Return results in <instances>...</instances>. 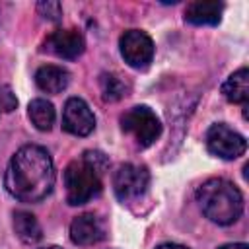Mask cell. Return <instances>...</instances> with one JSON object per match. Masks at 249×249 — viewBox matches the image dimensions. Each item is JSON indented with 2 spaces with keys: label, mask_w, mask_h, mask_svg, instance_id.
Segmentation results:
<instances>
[{
  "label": "cell",
  "mask_w": 249,
  "mask_h": 249,
  "mask_svg": "<svg viewBox=\"0 0 249 249\" xmlns=\"http://www.w3.org/2000/svg\"><path fill=\"white\" fill-rule=\"evenodd\" d=\"M54 163L43 146H21L10 160L4 185L6 191L21 202H39L54 187Z\"/></svg>",
  "instance_id": "6da1fadb"
},
{
  "label": "cell",
  "mask_w": 249,
  "mask_h": 249,
  "mask_svg": "<svg viewBox=\"0 0 249 249\" xmlns=\"http://www.w3.org/2000/svg\"><path fill=\"white\" fill-rule=\"evenodd\" d=\"M196 202L202 214L218 224L230 226L239 220L243 212V195L228 179H208L196 189Z\"/></svg>",
  "instance_id": "7a4b0ae2"
},
{
  "label": "cell",
  "mask_w": 249,
  "mask_h": 249,
  "mask_svg": "<svg viewBox=\"0 0 249 249\" xmlns=\"http://www.w3.org/2000/svg\"><path fill=\"white\" fill-rule=\"evenodd\" d=\"M101 173L82 156L66 165L64 169V187H66V202L72 206L86 204L93 196L101 193Z\"/></svg>",
  "instance_id": "3957f363"
},
{
  "label": "cell",
  "mask_w": 249,
  "mask_h": 249,
  "mask_svg": "<svg viewBox=\"0 0 249 249\" xmlns=\"http://www.w3.org/2000/svg\"><path fill=\"white\" fill-rule=\"evenodd\" d=\"M121 126L140 146H150L161 134V123L156 113L146 105H136L121 117Z\"/></svg>",
  "instance_id": "277c9868"
},
{
  "label": "cell",
  "mask_w": 249,
  "mask_h": 249,
  "mask_svg": "<svg viewBox=\"0 0 249 249\" xmlns=\"http://www.w3.org/2000/svg\"><path fill=\"white\" fill-rule=\"evenodd\" d=\"M206 148L222 160H235L245 154L247 140L224 123H216L206 132Z\"/></svg>",
  "instance_id": "5b68a950"
},
{
  "label": "cell",
  "mask_w": 249,
  "mask_h": 249,
  "mask_svg": "<svg viewBox=\"0 0 249 249\" xmlns=\"http://www.w3.org/2000/svg\"><path fill=\"white\" fill-rule=\"evenodd\" d=\"M148 183H150V173L144 165L124 163L113 175L115 195L123 202H128V200H134V198L142 196L148 189Z\"/></svg>",
  "instance_id": "8992f818"
},
{
  "label": "cell",
  "mask_w": 249,
  "mask_h": 249,
  "mask_svg": "<svg viewBox=\"0 0 249 249\" xmlns=\"http://www.w3.org/2000/svg\"><path fill=\"white\" fill-rule=\"evenodd\" d=\"M121 54L132 68H146L154 58V43L148 33L140 29H128L119 39Z\"/></svg>",
  "instance_id": "52a82bcc"
},
{
  "label": "cell",
  "mask_w": 249,
  "mask_h": 249,
  "mask_svg": "<svg viewBox=\"0 0 249 249\" xmlns=\"http://www.w3.org/2000/svg\"><path fill=\"white\" fill-rule=\"evenodd\" d=\"M62 128L74 136H88L95 128V117L89 105L80 97H70L62 111Z\"/></svg>",
  "instance_id": "ba28073f"
},
{
  "label": "cell",
  "mask_w": 249,
  "mask_h": 249,
  "mask_svg": "<svg viewBox=\"0 0 249 249\" xmlns=\"http://www.w3.org/2000/svg\"><path fill=\"white\" fill-rule=\"evenodd\" d=\"M86 41L78 29H56L45 39V51L60 58H78L84 53Z\"/></svg>",
  "instance_id": "9c48e42d"
},
{
  "label": "cell",
  "mask_w": 249,
  "mask_h": 249,
  "mask_svg": "<svg viewBox=\"0 0 249 249\" xmlns=\"http://www.w3.org/2000/svg\"><path fill=\"white\" fill-rule=\"evenodd\" d=\"M105 237V224L95 214H80L70 224V239L76 245H93Z\"/></svg>",
  "instance_id": "30bf717a"
},
{
  "label": "cell",
  "mask_w": 249,
  "mask_h": 249,
  "mask_svg": "<svg viewBox=\"0 0 249 249\" xmlns=\"http://www.w3.org/2000/svg\"><path fill=\"white\" fill-rule=\"evenodd\" d=\"M224 4L216 0H196L187 6L185 19L193 25H216L222 18Z\"/></svg>",
  "instance_id": "8fae6325"
},
{
  "label": "cell",
  "mask_w": 249,
  "mask_h": 249,
  "mask_svg": "<svg viewBox=\"0 0 249 249\" xmlns=\"http://www.w3.org/2000/svg\"><path fill=\"white\" fill-rule=\"evenodd\" d=\"M68 82H70V74L62 66L47 64L35 72V84L45 93H60L66 89Z\"/></svg>",
  "instance_id": "7c38bea8"
},
{
  "label": "cell",
  "mask_w": 249,
  "mask_h": 249,
  "mask_svg": "<svg viewBox=\"0 0 249 249\" xmlns=\"http://www.w3.org/2000/svg\"><path fill=\"white\" fill-rule=\"evenodd\" d=\"M222 93L230 103H247L249 99V70L239 68L224 84Z\"/></svg>",
  "instance_id": "4fadbf2b"
},
{
  "label": "cell",
  "mask_w": 249,
  "mask_h": 249,
  "mask_svg": "<svg viewBox=\"0 0 249 249\" xmlns=\"http://www.w3.org/2000/svg\"><path fill=\"white\" fill-rule=\"evenodd\" d=\"M14 230H16V235L23 243H37L43 237V230L37 218L25 210H19L14 214Z\"/></svg>",
  "instance_id": "5bb4252c"
},
{
  "label": "cell",
  "mask_w": 249,
  "mask_h": 249,
  "mask_svg": "<svg viewBox=\"0 0 249 249\" xmlns=\"http://www.w3.org/2000/svg\"><path fill=\"white\" fill-rule=\"evenodd\" d=\"M54 107L47 99H33L29 103V119L39 130H51L54 124Z\"/></svg>",
  "instance_id": "9a60e30c"
},
{
  "label": "cell",
  "mask_w": 249,
  "mask_h": 249,
  "mask_svg": "<svg viewBox=\"0 0 249 249\" xmlns=\"http://www.w3.org/2000/svg\"><path fill=\"white\" fill-rule=\"evenodd\" d=\"M99 86H101V93L105 101H117L128 91V84L119 74H101Z\"/></svg>",
  "instance_id": "2e32d148"
},
{
  "label": "cell",
  "mask_w": 249,
  "mask_h": 249,
  "mask_svg": "<svg viewBox=\"0 0 249 249\" xmlns=\"http://www.w3.org/2000/svg\"><path fill=\"white\" fill-rule=\"evenodd\" d=\"M37 10L49 21H60V18H62V6H60V2H54V0L39 2L37 4Z\"/></svg>",
  "instance_id": "e0dca14e"
},
{
  "label": "cell",
  "mask_w": 249,
  "mask_h": 249,
  "mask_svg": "<svg viewBox=\"0 0 249 249\" xmlns=\"http://www.w3.org/2000/svg\"><path fill=\"white\" fill-rule=\"evenodd\" d=\"M16 107H18V99H16L14 91L8 86L0 84V113H10Z\"/></svg>",
  "instance_id": "ac0fdd59"
},
{
  "label": "cell",
  "mask_w": 249,
  "mask_h": 249,
  "mask_svg": "<svg viewBox=\"0 0 249 249\" xmlns=\"http://www.w3.org/2000/svg\"><path fill=\"white\" fill-rule=\"evenodd\" d=\"M218 249H249L247 243H228V245H222Z\"/></svg>",
  "instance_id": "d6986e66"
},
{
  "label": "cell",
  "mask_w": 249,
  "mask_h": 249,
  "mask_svg": "<svg viewBox=\"0 0 249 249\" xmlns=\"http://www.w3.org/2000/svg\"><path fill=\"white\" fill-rule=\"evenodd\" d=\"M156 249H187V247L185 245H179V243H163V245H160Z\"/></svg>",
  "instance_id": "ffe728a7"
},
{
  "label": "cell",
  "mask_w": 249,
  "mask_h": 249,
  "mask_svg": "<svg viewBox=\"0 0 249 249\" xmlns=\"http://www.w3.org/2000/svg\"><path fill=\"white\" fill-rule=\"evenodd\" d=\"M41 249H62V247H58V245H49V247H41Z\"/></svg>",
  "instance_id": "44dd1931"
}]
</instances>
